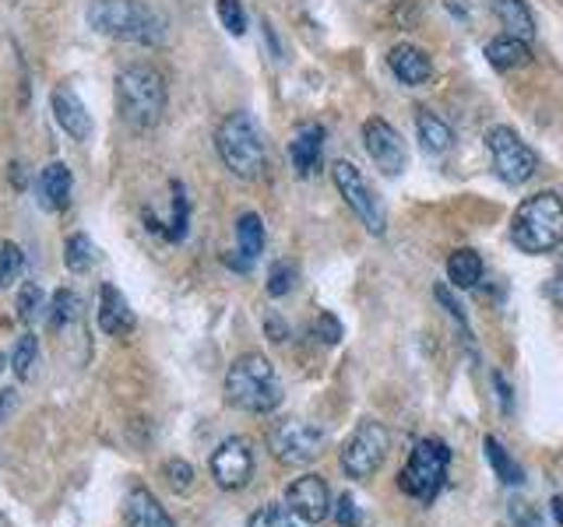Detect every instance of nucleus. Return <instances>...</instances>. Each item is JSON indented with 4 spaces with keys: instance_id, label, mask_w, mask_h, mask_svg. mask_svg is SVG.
Returning <instances> with one entry per match:
<instances>
[{
    "instance_id": "obj_42",
    "label": "nucleus",
    "mask_w": 563,
    "mask_h": 527,
    "mask_svg": "<svg viewBox=\"0 0 563 527\" xmlns=\"http://www.w3.org/2000/svg\"><path fill=\"white\" fill-rule=\"evenodd\" d=\"M4 366H8V359H4V355H0V373H4Z\"/></svg>"
},
{
    "instance_id": "obj_23",
    "label": "nucleus",
    "mask_w": 563,
    "mask_h": 527,
    "mask_svg": "<svg viewBox=\"0 0 563 527\" xmlns=\"http://www.w3.org/2000/svg\"><path fill=\"white\" fill-rule=\"evenodd\" d=\"M486 60L497 67V71H517V67H525L531 53H528V42L525 39H517V36H500L493 39L490 47H486Z\"/></svg>"
},
{
    "instance_id": "obj_31",
    "label": "nucleus",
    "mask_w": 563,
    "mask_h": 527,
    "mask_svg": "<svg viewBox=\"0 0 563 527\" xmlns=\"http://www.w3.org/2000/svg\"><path fill=\"white\" fill-rule=\"evenodd\" d=\"M218 22L229 28L233 36H243L247 33V11L240 0H218Z\"/></svg>"
},
{
    "instance_id": "obj_13",
    "label": "nucleus",
    "mask_w": 563,
    "mask_h": 527,
    "mask_svg": "<svg viewBox=\"0 0 563 527\" xmlns=\"http://www.w3.org/2000/svg\"><path fill=\"white\" fill-rule=\"evenodd\" d=\"M286 506L300 520L321 524L331 514V495H328V486H324V478L321 475H300L286 489Z\"/></svg>"
},
{
    "instance_id": "obj_24",
    "label": "nucleus",
    "mask_w": 563,
    "mask_h": 527,
    "mask_svg": "<svg viewBox=\"0 0 563 527\" xmlns=\"http://www.w3.org/2000/svg\"><path fill=\"white\" fill-rule=\"evenodd\" d=\"M448 278L454 289H472L483 278V258L476 250H454L448 261Z\"/></svg>"
},
{
    "instance_id": "obj_17",
    "label": "nucleus",
    "mask_w": 563,
    "mask_h": 527,
    "mask_svg": "<svg viewBox=\"0 0 563 527\" xmlns=\"http://www.w3.org/2000/svg\"><path fill=\"white\" fill-rule=\"evenodd\" d=\"M124 520H127V527H176L173 517L162 510V503L148 489H130L127 492Z\"/></svg>"
},
{
    "instance_id": "obj_8",
    "label": "nucleus",
    "mask_w": 563,
    "mask_h": 527,
    "mask_svg": "<svg viewBox=\"0 0 563 527\" xmlns=\"http://www.w3.org/2000/svg\"><path fill=\"white\" fill-rule=\"evenodd\" d=\"M388 450H391L388 429L374 418H363L360 429H355L349 436V443L342 447V468L349 478H370L384 464V457H388Z\"/></svg>"
},
{
    "instance_id": "obj_28",
    "label": "nucleus",
    "mask_w": 563,
    "mask_h": 527,
    "mask_svg": "<svg viewBox=\"0 0 563 527\" xmlns=\"http://www.w3.org/2000/svg\"><path fill=\"white\" fill-rule=\"evenodd\" d=\"M247 527H306V520L296 517L289 506L272 503V506H261L258 514L250 517V524H247Z\"/></svg>"
},
{
    "instance_id": "obj_15",
    "label": "nucleus",
    "mask_w": 563,
    "mask_h": 527,
    "mask_svg": "<svg viewBox=\"0 0 563 527\" xmlns=\"http://www.w3.org/2000/svg\"><path fill=\"white\" fill-rule=\"evenodd\" d=\"M135 310L127 306V299L121 289H113V285H102L99 289V327L107 330L113 338H124L135 330Z\"/></svg>"
},
{
    "instance_id": "obj_3",
    "label": "nucleus",
    "mask_w": 563,
    "mask_h": 527,
    "mask_svg": "<svg viewBox=\"0 0 563 527\" xmlns=\"http://www.w3.org/2000/svg\"><path fill=\"white\" fill-rule=\"evenodd\" d=\"M116 105L124 124L135 130H152L166 113V78L152 64H130L116 78Z\"/></svg>"
},
{
    "instance_id": "obj_36",
    "label": "nucleus",
    "mask_w": 563,
    "mask_h": 527,
    "mask_svg": "<svg viewBox=\"0 0 563 527\" xmlns=\"http://www.w3.org/2000/svg\"><path fill=\"white\" fill-rule=\"evenodd\" d=\"M335 520L342 524V527H360V510H355V500L352 495H342L335 506Z\"/></svg>"
},
{
    "instance_id": "obj_20",
    "label": "nucleus",
    "mask_w": 563,
    "mask_h": 527,
    "mask_svg": "<svg viewBox=\"0 0 563 527\" xmlns=\"http://www.w3.org/2000/svg\"><path fill=\"white\" fill-rule=\"evenodd\" d=\"M39 198L47 211H64L71 204V170L64 162H50L39 176Z\"/></svg>"
},
{
    "instance_id": "obj_2",
    "label": "nucleus",
    "mask_w": 563,
    "mask_h": 527,
    "mask_svg": "<svg viewBox=\"0 0 563 527\" xmlns=\"http://www.w3.org/2000/svg\"><path fill=\"white\" fill-rule=\"evenodd\" d=\"M226 401L250 415L275 412L282 404V380L275 366L261 352L240 355L226 373Z\"/></svg>"
},
{
    "instance_id": "obj_6",
    "label": "nucleus",
    "mask_w": 563,
    "mask_h": 527,
    "mask_svg": "<svg viewBox=\"0 0 563 527\" xmlns=\"http://www.w3.org/2000/svg\"><path fill=\"white\" fill-rule=\"evenodd\" d=\"M448 464H451L448 443L437 440V436H426V440H420L416 450H412L402 475H398V489L412 495V500L429 503L440 492L443 478H448Z\"/></svg>"
},
{
    "instance_id": "obj_40",
    "label": "nucleus",
    "mask_w": 563,
    "mask_h": 527,
    "mask_svg": "<svg viewBox=\"0 0 563 527\" xmlns=\"http://www.w3.org/2000/svg\"><path fill=\"white\" fill-rule=\"evenodd\" d=\"M268 335H272V341H286V330H282L278 316H268Z\"/></svg>"
},
{
    "instance_id": "obj_22",
    "label": "nucleus",
    "mask_w": 563,
    "mask_h": 527,
    "mask_svg": "<svg viewBox=\"0 0 563 527\" xmlns=\"http://www.w3.org/2000/svg\"><path fill=\"white\" fill-rule=\"evenodd\" d=\"M493 11H497L500 25L508 28V36H517L525 42L536 36V18H531L525 0H493Z\"/></svg>"
},
{
    "instance_id": "obj_35",
    "label": "nucleus",
    "mask_w": 563,
    "mask_h": 527,
    "mask_svg": "<svg viewBox=\"0 0 563 527\" xmlns=\"http://www.w3.org/2000/svg\"><path fill=\"white\" fill-rule=\"evenodd\" d=\"M166 475H170V486H173L176 492H187L190 481H195V468H190L187 461H170V464H166Z\"/></svg>"
},
{
    "instance_id": "obj_41",
    "label": "nucleus",
    "mask_w": 563,
    "mask_h": 527,
    "mask_svg": "<svg viewBox=\"0 0 563 527\" xmlns=\"http://www.w3.org/2000/svg\"><path fill=\"white\" fill-rule=\"evenodd\" d=\"M14 404V390H8V398H4V404H0V418H4V412Z\"/></svg>"
},
{
    "instance_id": "obj_25",
    "label": "nucleus",
    "mask_w": 563,
    "mask_h": 527,
    "mask_svg": "<svg viewBox=\"0 0 563 527\" xmlns=\"http://www.w3.org/2000/svg\"><path fill=\"white\" fill-rule=\"evenodd\" d=\"M483 450H486V457H490V464H493V472L500 475V481L503 486H517V481H522V472H517V464L503 454V447H500V440L497 436H486V443H483Z\"/></svg>"
},
{
    "instance_id": "obj_34",
    "label": "nucleus",
    "mask_w": 563,
    "mask_h": 527,
    "mask_svg": "<svg viewBox=\"0 0 563 527\" xmlns=\"http://www.w3.org/2000/svg\"><path fill=\"white\" fill-rule=\"evenodd\" d=\"M173 229H170V239H184L187 233V193L180 184H173Z\"/></svg>"
},
{
    "instance_id": "obj_26",
    "label": "nucleus",
    "mask_w": 563,
    "mask_h": 527,
    "mask_svg": "<svg viewBox=\"0 0 563 527\" xmlns=\"http://www.w3.org/2000/svg\"><path fill=\"white\" fill-rule=\"evenodd\" d=\"M67 253H64V261H67V267L71 271H88L96 264V247H92V239H88L85 233H74L71 239H67V247H64Z\"/></svg>"
},
{
    "instance_id": "obj_30",
    "label": "nucleus",
    "mask_w": 563,
    "mask_h": 527,
    "mask_svg": "<svg viewBox=\"0 0 563 527\" xmlns=\"http://www.w3.org/2000/svg\"><path fill=\"white\" fill-rule=\"evenodd\" d=\"M296 278H300V271H296V264H289V261H278V264H272V271H268V292L278 299V296H289L292 289H296Z\"/></svg>"
},
{
    "instance_id": "obj_1",
    "label": "nucleus",
    "mask_w": 563,
    "mask_h": 527,
    "mask_svg": "<svg viewBox=\"0 0 563 527\" xmlns=\"http://www.w3.org/2000/svg\"><path fill=\"white\" fill-rule=\"evenodd\" d=\"M88 25L99 36L145 42V47H159L166 39V18L141 4V0H92L88 4Z\"/></svg>"
},
{
    "instance_id": "obj_29",
    "label": "nucleus",
    "mask_w": 563,
    "mask_h": 527,
    "mask_svg": "<svg viewBox=\"0 0 563 527\" xmlns=\"http://www.w3.org/2000/svg\"><path fill=\"white\" fill-rule=\"evenodd\" d=\"M53 313H50V324L61 330V327H67V324H74L78 321V296H74L71 289H61L53 296V306H50Z\"/></svg>"
},
{
    "instance_id": "obj_18",
    "label": "nucleus",
    "mask_w": 563,
    "mask_h": 527,
    "mask_svg": "<svg viewBox=\"0 0 563 527\" xmlns=\"http://www.w3.org/2000/svg\"><path fill=\"white\" fill-rule=\"evenodd\" d=\"M261 250H264V222L254 211H247V215H240V222H236V253H240V258H229V264L236 271H247L261 258Z\"/></svg>"
},
{
    "instance_id": "obj_16",
    "label": "nucleus",
    "mask_w": 563,
    "mask_h": 527,
    "mask_svg": "<svg viewBox=\"0 0 563 527\" xmlns=\"http://www.w3.org/2000/svg\"><path fill=\"white\" fill-rule=\"evenodd\" d=\"M289 159H292L296 176H314L324 159V127L306 124L300 134H296V141L289 145Z\"/></svg>"
},
{
    "instance_id": "obj_14",
    "label": "nucleus",
    "mask_w": 563,
    "mask_h": 527,
    "mask_svg": "<svg viewBox=\"0 0 563 527\" xmlns=\"http://www.w3.org/2000/svg\"><path fill=\"white\" fill-rule=\"evenodd\" d=\"M50 105H53L57 127L67 130L74 141H85L88 134H92V116H88L85 102L78 99V92H74L71 85H57L50 96Z\"/></svg>"
},
{
    "instance_id": "obj_39",
    "label": "nucleus",
    "mask_w": 563,
    "mask_h": 527,
    "mask_svg": "<svg viewBox=\"0 0 563 527\" xmlns=\"http://www.w3.org/2000/svg\"><path fill=\"white\" fill-rule=\"evenodd\" d=\"M553 299L563 306V258H560V264H556V275H553Z\"/></svg>"
},
{
    "instance_id": "obj_37",
    "label": "nucleus",
    "mask_w": 563,
    "mask_h": 527,
    "mask_svg": "<svg viewBox=\"0 0 563 527\" xmlns=\"http://www.w3.org/2000/svg\"><path fill=\"white\" fill-rule=\"evenodd\" d=\"M314 330H321V338L328 341V344H335L338 338H342V324H338L331 313H321V321H317Z\"/></svg>"
},
{
    "instance_id": "obj_21",
    "label": "nucleus",
    "mask_w": 563,
    "mask_h": 527,
    "mask_svg": "<svg viewBox=\"0 0 563 527\" xmlns=\"http://www.w3.org/2000/svg\"><path fill=\"white\" fill-rule=\"evenodd\" d=\"M416 134H420V145H423L426 155H448L451 145H454L451 127L443 124L437 113H429V110H420V116H416Z\"/></svg>"
},
{
    "instance_id": "obj_32",
    "label": "nucleus",
    "mask_w": 563,
    "mask_h": 527,
    "mask_svg": "<svg viewBox=\"0 0 563 527\" xmlns=\"http://www.w3.org/2000/svg\"><path fill=\"white\" fill-rule=\"evenodd\" d=\"M36 352H39L36 338L25 335L18 341V349H14V359H11V366H14V373H18V380H28V373H33V366H36Z\"/></svg>"
},
{
    "instance_id": "obj_10",
    "label": "nucleus",
    "mask_w": 563,
    "mask_h": 527,
    "mask_svg": "<svg viewBox=\"0 0 563 527\" xmlns=\"http://www.w3.org/2000/svg\"><path fill=\"white\" fill-rule=\"evenodd\" d=\"M331 176H335V187H338V193H342L346 198V204L355 211V215L363 218V225L374 236H384L388 233V215H384V204L377 201V193L370 190V184L363 179V173L355 170L352 162H335V170H331Z\"/></svg>"
},
{
    "instance_id": "obj_4",
    "label": "nucleus",
    "mask_w": 563,
    "mask_h": 527,
    "mask_svg": "<svg viewBox=\"0 0 563 527\" xmlns=\"http://www.w3.org/2000/svg\"><path fill=\"white\" fill-rule=\"evenodd\" d=\"M511 239L522 253H550L563 243V201L560 193H536L522 201L511 222Z\"/></svg>"
},
{
    "instance_id": "obj_12",
    "label": "nucleus",
    "mask_w": 563,
    "mask_h": 527,
    "mask_svg": "<svg viewBox=\"0 0 563 527\" xmlns=\"http://www.w3.org/2000/svg\"><path fill=\"white\" fill-rule=\"evenodd\" d=\"M212 478L226 492L243 489L254 478V454H250V443L243 436H233V440L218 443V450L212 454Z\"/></svg>"
},
{
    "instance_id": "obj_11",
    "label": "nucleus",
    "mask_w": 563,
    "mask_h": 527,
    "mask_svg": "<svg viewBox=\"0 0 563 527\" xmlns=\"http://www.w3.org/2000/svg\"><path fill=\"white\" fill-rule=\"evenodd\" d=\"M363 145H366V155L374 159V165L384 173V176H398L405 170V141H402V134H398L388 120H366L363 124Z\"/></svg>"
},
{
    "instance_id": "obj_38",
    "label": "nucleus",
    "mask_w": 563,
    "mask_h": 527,
    "mask_svg": "<svg viewBox=\"0 0 563 527\" xmlns=\"http://www.w3.org/2000/svg\"><path fill=\"white\" fill-rule=\"evenodd\" d=\"M493 384H497V390H500L503 412H511V390H508V384H503V376H500V373H493Z\"/></svg>"
},
{
    "instance_id": "obj_33",
    "label": "nucleus",
    "mask_w": 563,
    "mask_h": 527,
    "mask_svg": "<svg viewBox=\"0 0 563 527\" xmlns=\"http://www.w3.org/2000/svg\"><path fill=\"white\" fill-rule=\"evenodd\" d=\"M39 313H42V289L39 285H25L22 296H18V321L33 324Z\"/></svg>"
},
{
    "instance_id": "obj_9",
    "label": "nucleus",
    "mask_w": 563,
    "mask_h": 527,
    "mask_svg": "<svg viewBox=\"0 0 563 527\" xmlns=\"http://www.w3.org/2000/svg\"><path fill=\"white\" fill-rule=\"evenodd\" d=\"M268 447L282 464H310L324 450V429L303 418H286L268 432Z\"/></svg>"
},
{
    "instance_id": "obj_19",
    "label": "nucleus",
    "mask_w": 563,
    "mask_h": 527,
    "mask_svg": "<svg viewBox=\"0 0 563 527\" xmlns=\"http://www.w3.org/2000/svg\"><path fill=\"white\" fill-rule=\"evenodd\" d=\"M388 64L395 71V78L402 81V85H412V88H420L429 81V74H434V64H429V57L416 47H409V42H402V47H395L388 53Z\"/></svg>"
},
{
    "instance_id": "obj_5",
    "label": "nucleus",
    "mask_w": 563,
    "mask_h": 527,
    "mask_svg": "<svg viewBox=\"0 0 563 527\" xmlns=\"http://www.w3.org/2000/svg\"><path fill=\"white\" fill-rule=\"evenodd\" d=\"M215 148H218V159L226 162V170L240 179H261L264 170H268L261 127L254 124L250 113H233L222 120L215 130Z\"/></svg>"
},
{
    "instance_id": "obj_27",
    "label": "nucleus",
    "mask_w": 563,
    "mask_h": 527,
    "mask_svg": "<svg viewBox=\"0 0 563 527\" xmlns=\"http://www.w3.org/2000/svg\"><path fill=\"white\" fill-rule=\"evenodd\" d=\"M25 271V253L18 243H0V289H8L22 278Z\"/></svg>"
},
{
    "instance_id": "obj_7",
    "label": "nucleus",
    "mask_w": 563,
    "mask_h": 527,
    "mask_svg": "<svg viewBox=\"0 0 563 527\" xmlns=\"http://www.w3.org/2000/svg\"><path fill=\"white\" fill-rule=\"evenodd\" d=\"M486 148H490V155H493L497 176L511 187L528 184L539 170V155L531 152V148L517 138L511 127H493L490 134H486Z\"/></svg>"
}]
</instances>
